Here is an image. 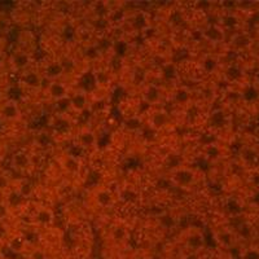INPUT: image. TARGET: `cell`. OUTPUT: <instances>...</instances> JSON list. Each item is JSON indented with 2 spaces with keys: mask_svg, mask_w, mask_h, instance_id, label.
<instances>
[{
  "mask_svg": "<svg viewBox=\"0 0 259 259\" xmlns=\"http://www.w3.org/2000/svg\"><path fill=\"white\" fill-rule=\"evenodd\" d=\"M6 245L9 250L13 251V253L26 254L32 244L29 241V239L22 231H15L8 239V241L6 242Z\"/></svg>",
  "mask_w": 259,
  "mask_h": 259,
  "instance_id": "obj_21",
  "label": "cell"
},
{
  "mask_svg": "<svg viewBox=\"0 0 259 259\" xmlns=\"http://www.w3.org/2000/svg\"><path fill=\"white\" fill-rule=\"evenodd\" d=\"M13 212L3 197H0V222H12Z\"/></svg>",
  "mask_w": 259,
  "mask_h": 259,
  "instance_id": "obj_27",
  "label": "cell"
},
{
  "mask_svg": "<svg viewBox=\"0 0 259 259\" xmlns=\"http://www.w3.org/2000/svg\"><path fill=\"white\" fill-rule=\"evenodd\" d=\"M251 182H253L254 186L259 187V172H255V174L253 175V179H251Z\"/></svg>",
  "mask_w": 259,
  "mask_h": 259,
  "instance_id": "obj_38",
  "label": "cell"
},
{
  "mask_svg": "<svg viewBox=\"0 0 259 259\" xmlns=\"http://www.w3.org/2000/svg\"><path fill=\"white\" fill-rule=\"evenodd\" d=\"M241 97L247 103H251V101H254L258 97V90L254 85H247V87H245Z\"/></svg>",
  "mask_w": 259,
  "mask_h": 259,
  "instance_id": "obj_31",
  "label": "cell"
},
{
  "mask_svg": "<svg viewBox=\"0 0 259 259\" xmlns=\"http://www.w3.org/2000/svg\"><path fill=\"white\" fill-rule=\"evenodd\" d=\"M68 113L78 122L83 115L90 114L92 103H94V92L80 84H75L68 97Z\"/></svg>",
  "mask_w": 259,
  "mask_h": 259,
  "instance_id": "obj_7",
  "label": "cell"
},
{
  "mask_svg": "<svg viewBox=\"0 0 259 259\" xmlns=\"http://www.w3.org/2000/svg\"><path fill=\"white\" fill-rule=\"evenodd\" d=\"M227 210L231 214L239 215L241 212V206H240V203L236 200H228V202H227Z\"/></svg>",
  "mask_w": 259,
  "mask_h": 259,
  "instance_id": "obj_32",
  "label": "cell"
},
{
  "mask_svg": "<svg viewBox=\"0 0 259 259\" xmlns=\"http://www.w3.org/2000/svg\"><path fill=\"white\" fill-rule=\"evenodd\" d=\"M215 22L222 27L226 32L233 31L239 25V18L236 17L233 13H224L222 16L215 15Z\"/></svg>",
  "mask_w": 259,
  "mask_h": 259,
  "instance_id": "obj_25",
  "label": "cell"
},
{
  "mask_svg": "<svg viewBox=\"0 0 259 259\" xmlns=\"http://www.w3.org/2000/svg\"><path fill=\"white\" fill-rule=\"evenodd\" d=\"M26 255L29 259H50L48 250L40 245H31Z\"/></svg>",
  "mask_w": 259,
  "mask_h": 259,
  "instance_id": "obj_26",
  "label": "cell"
},
{
  "mask_svg": "<svg viewBox=\"0 0 259 259\" xmlns=\"http://www.w3.org/2000/svg\"><path fill=\"white\" fill-rule=\"evenodd\" d=\"M130 259H150V256L148 254L143 253V251H139V253H135Z\"/></svg>",
  "mask_w": 259,
  "mask_h": 259,
  "instance_id": "obj_37",
  "label": "cell"
},
{
  "mask_svg": "<svg viewBox=\"0 0 259 259\" xmlns=\"http://www.w3.org/2000/svg\"><path fill=\"white\" fill-rule=\"evenodd\" d=\"M35 55L36 52L16 46L12 52L7 55V71L15 74V75H20L27 69L38 64Z\"/></svg>",
  "mask_w": 259,
  "mask_h": 259,
  "instance_id": "obj_13",
  "label": "cell"
},
{
  "mask_svg": "<svg viewBox=\"0 0 259 259\" xmlns=\"http://www.w3.org/2000/svg\"><path fill=\"white\" fill-rule=\"evenodd\" d=\"M203 41L205 45H219L221 41L226 40L227 32L215 22V15L207 17L202 24Z\"/></svg>",
  "mask_w": 259,
  "mask_h": 259,
  "instance_id": "obj_18",
  "label": "cell"
},
{
  "mask_svg": "<svg viewBox=\"0 0 259 259\" xmlns=\"http://www.w3.org/2000/svg\"><path fill=\"white\" fill-rule=\"evenodd\" d=\"M85 157L73 150H62L57 156L56 162L59 171L69 179H83L85 174Z\"/></svg>",
  "mask_w": 259,
  "mask_h": 259,
  "instance_id": "obj_8",
  "label": "cell"
},
{
  "mask_svg": "<svg viewBox=\"0 0 259 259\" xmlns=\"http://www.w3.org/2000/svg\"><path fill=\"white\" fill-rule=\"evenodd\" d=\"M244 259H259V253L255 250H249L244 254Z\"/></svg>",
  "mask_w": 259,
  "mask_h": 259,
  "instance_id": "obj_36",
  "label": "cell"
},
{
  "mask_svg": "<svg viewBox=\"0 0 259 259\" xmlns=\"http://www.w3.org/2000/svg\"><path fill=\"white\" fill-rule=\"evenodd\" d=\"M115 194L118 206L124 209L138 207L143 203V192L131 183H122L115 187Z\"/></svg>",
  "mask_w": 259,
  "mask_h": 259,
  "instance_id": "obj_16",
  "label": "cell"
},
{
  "mask_svg": "<svg viewBox=\"0 0 259 259\" xmlns=\"http://www.w3.org/2000/svg\"><path fill=\"white\" fill-rule=\"evenodd\" d=\"M69 145L77 148L87 158L100 149V134L90 122L78 123Z\"/></svg>",
  "mask_w": 259,
  "mask_h": 259,
  "instance_id": "obj_3",
  "label": "cell"
},
{
  "mask_svg": "<svg viewBox=\"0 0 259 259\" xmlns=\"http://www.w3.org/2000/svg\"><path fill=\"white\" fill-rule=\"evenodd\" d=\"M232 45L233 47L239 48V50L240 48H246L247 46L250 45V38H249V35L244 34V32H240V34L233 35Z\"/></svg>",
  "mask_w": 259,
  "mask_h": 259,
  "instance_id": "obj_30",
  "label": "cell"
},
{
  "mask_svg": "<svg viewBox=\"0 0 259 259\" xmlns=\"http://www.w3.org/2000/svg\"><path fill=\"white\" fill-rule=\"evenodd\" d=\"M7 70V53L6 48L0 47V73Z\"/></svg>",
  "mask_w": 259,
  "mask_h": 259,
  "instance_id": "obj_33",
  "label": "cell"
},
{
  "mask_svg": "<svg viewBox=\"0 0 259 259\" xmlns=\"http://www.w3.org/2000/svg\"><path fill=\"white\" fill-rule=\"evenodd\" d=\"M22 217H26L27 227L35 232L53 230L57 223V212L52 205L38 201H32Z\"/></svg>",
  "mask_w": 259,
  "mask_h": 259,
  "instance_id": "obj_2",
  "label": "cell"
},
{
  "mask_svg": "<svg viewBox=\"0 0 259 259\" xmlns=\"http://www.w3.org/2000/svg\"><path fill=\"white\" fill-rule=\"evenodd\" d=\"M75 84L68 79L46 80L45 89L41 92V99L48 106H55L68 100L69 95Z\"/></svg>",
  "mask_w": 259,
  "mask_h": 259,
  "instance_id": "obj_12",
  "label": "cell"
},
{
  "mask_svg": "<svg viewBox=\"0 0 259 259\" xmlns=\"http://www.w3.org/2000/svg\"><path fill=\"white\" fill-rule=\"evenodd\" d=\"M25 109L20 100L6 97L0 100V123L6 126H16L24 121Z\"/></svg>",
  "mask_w": 259,
  "mask_h": 259,
  "instance_id": "obj_15",
  "label": "cell"
},
{
  "mask_svg": "<svg viewBox=\"0 0 259 259\" xmlns=\"http://www.w3.org/2000/svg\"><path fill=\"white\" fill-rule=\"evenodd\" d=\"M253 201H254V202H255V203H259V192H256V193L254 194Z\"/></svg>",
  "mask_w": 259,
  "mask_h": 259,
  "instance_id": "obj_39",
  "label": "cell"
},
{
  "mask_svg": "<svg viewBox=\"0 0 259 259\" xmlns=\"http://www.w3.org/2000/svg\"><path fill=\"white\" fill-rule=\"evenodd\" d=\"M218 239H219V241H222L223 244H226V245L231 244V233L218 232Z\"/></svg>",
  "mask_w": 259,
  "mask_h": 259,
  "instance_id": "obj_34",
  "label": "cell"
},
{
  "mask_svg": "<svg viewBox=\"0 0 259 259\" xmlns=\"http://www.w3.org/2000/svg\"><path fill=\"white\" fill-rule=\"evenodd\" d=\"M255 78H256V82H258V83H259V71H258V73H256Z\"/></svg>",
  "mask_w": 259,
  "mask_h": 259,
  "instance_id": "obj_40",
  "label": "cell"
},
{
  "mask_svg": "<svg viewBox=\"0 0 259 259\" xmlns=\"http://www.w3.org/2000/svg\"><path fill=\"white\" fill-rule=\"evenodd\" d=\"M219 68V59L215 55H210V53H205L200 59L194 60V71L197 75V71H200L203 75H211L215 71L218 70Z\"/></svg>",
  "mask_w": 259,
  "mask_h": 259,
  "instance_id": "obj_20",
  "label": "cell"
},
{
  "mask_svg": "<svg viewBox=\"0 0 259 259\" xmlns=\"http://www.w3.org/2000/svg\"><path fill=\"white\" fill-rule=\"evenodd\" d=\"M222 8L224 9H233L237 7V2H233V0H224V2H222Z\"/></svg>",
  "mask_w": 259,
  "mask_h": 259,
  "instance_id": "obj_35",
  "label": "cell"
},
{
  "mask_svg": "<svg viewBox=\"0 0 259 259\" xmlns=\"http://www.w3.org/2000/svg\"><path fill=\"white\" fill-rule=\"evenodd\" d=\"M0 259H2V258H0Z\"/></svg>",
  "mask_w": 259,
  "mask_h": 259,
  "instance_id": "obj_42",
  "label": "cell"
},
{
  "mask_svg": "<svg viewBox=\"0 0 259 259\" xmlns=\"http://www.w3.org/2000/svg\"><path fill=\"white\" fill-rule=\"evenodd\" d=\"M205 124L210 130H222L227 124V115L224 113L223 108H212L207 112L206 118H205Z\"/></svg>",
  "mask_w": 259,
  "mask_h": 259,
  "instance_id": "obj_22",
  "label": "cell"
},
{
  "mask_svg": "<svg viewBox=\"0 0 259 259\" xmlns=\"http://www.w3.org/2000/svg\"><path fill=\"white\" fill-rule=\"evenodd\" d=\"M242 75H244V70H242V68L240 65L236 64V61L228 62L226 70H224V75L223 78H222V80L226 82L227 84H230V83L233 82H239L242 78Z\"/></svg>",
  "mask_w": 259,
  "mask_h": 259,
  "instance_id": "obj_24",
  "label": "cell"
},
{
  "mask_svg": "<svg viewBox=\"0 0 259 259\" xmlns=\"http://www.w3.org/2000/svg\"><path fill=\"white\" fill-rule=\"evenodd\" d=\"M89 198L92 206L101 212H110L118 206L115 187L104 182L89 189Z\"/></svg>",
  "mask_w": 259,
  "mask_h": 259,
  "instance_id": "obj_9",
  "label": "cell"
},
{
  "mask_svg": "<svg viewBox=\"0 0 259 259\" xmlns=\"http://www.w3.org/2000/svg\"><path fill=\"white\" fill-rule=\"evenodd\" d=\"M90 74H91L95 95L109 94L118 79L117 75L106 66L105 62H101L90 69Z\"/></svg>",
  "mask_w": 259,
  "mask_h": 259,
  "instance_id": "obj_14",
  "label": "cell"
},
{
  "mask_svg": "<svg viewBox=\"0 0 259 259\" xmlns=\"http://www.w3.org/2000/svg\"><path fill=\"white\" fill-rule=\"evenodd\" d=\"M239 154H241L245 162L250 163V165H256L258 154H256V152L253 149V148H247V149H245V148L242 147L241 150L239 152Z\"/></svg>",
  "mask_w": 259,
  "mask_h": 259,
  "instance_id": "obj_29",
  "label": "cell"
},
{
  "mask_svg": "<svg viewBox=\"0 0 259 259\" xmlns=\"http://www.w3.org/2000/svg\"><path fill=\"white\" fill-rule=\"evenodd\" d=\"M182 239L184 246H186L188 250L193 251V253H197V251L201 250V249L205 246V244H206L205 233H203V231L197 226L186 227V228L182 231Z\"/></svg>",
  "mask_w": 259,
  "mask_h": 259,
  "instance_id": "obj_17",
  "label": "cell"
},
{
  "mask_svg": "<svg viewBox=\"0 0 259 259\" xmlns=\"http://www.w3.org/2000/svg\"><path fill=\"white\" fill-rule=\"evenodd\" d=\"M207 112L205 113L201 106L200 100L197 99V101L194 104H192L189 108H187L186 110H183L180 113V118H182L183 126L187 127V128H197V124L202 121V117L206 118Z\"/></svg>",
  "mask_w": 259,
  "mask_h": 259,
  "instance_id": "obj_19",
  "label": "cell"
},
{
  "mask_svg": "<svg viewBox=\"0 0 259 259\" xmlns=\"http://www.w3.org/2000/svg\"><path fill=\"white\" fill-rule=\"evenodd\" d=\"M203 172L205 171L201 170L198 166L184 162V163L167 171L165 174L167 175L174 191L192 193L197 189V186L200 184V177Z\"/></svg>",
  "mask_w": 259,
  "mask_h": 259,
  "instance_id": "obj_1",
  "label": "cell"
},
{
  "mask_svg": "<svg viewBox=\"0 0 259 259\" xmlns=\"http://www.w3.org/2000/svg\"><path fill=\"white\" fill-rule=\"evenodd\" d=\"M9 172L16 178H29L35 168V154L29 148H17L9 156Z\"/></svg>",
  "mask_w": 259,
  "mask_h": 259,
  "instance_id": "obj_10",
  "label": "cell"
},
{
  "mask_svg": "<svg viewBox=\"0 0 259 259\" xmlns=\"http://www.w3.org/2000/svg\"><path fill=\"white\" fill-rule=\"evenodd\" d=\"M167 87L156 79L150 71V79L142 85L136 92L139 100L147 104L149 108H158V106H167Z\"/></svg>",
  "mask_w": 259,
  "mask_h": 259,
  "instance_id": "obj_6",
  "label": "cell"
},
{
  "mask_svg": "<svg viewBox=\"0 0 259 259\" xmlns=\"http://www.w3.org/2000/svg\"><path fill=\"white\" fill-rule=\"evenodd\" d=\"M256 165L259 166V157H258V161H256Z\"/></svg>",
  "mask_w": 259,
  "mask_h": 259,
  "instance_id": "obj_41",
  "label": "cell"
},
{
  "mask_svg": "<svg viewBox=\"0 0 259 259\" xmlns=\"http://www.w3.org/2000/svg\"><path fill=\"white\" fill-rule=\"evenodd\" d=\"M197 101V90L196 85L187 82H180L171 85L167 90V108L172 112L182 113L187 108Z\"/></svg>",
  "mask_w": 259,
  "mask_h": 259,
  "instance_id": "obj_4",
  "label": "cell"
},
{
  "mask_svg": "<svg viewBox=\"0 0 259 259\" xmlns=\"http://www.w3.org/2000/svg\"><path fill=\"white\" fill-rule=\"evenodd\" d=\"M13 232L15 230L12 228L11 222H0V242L6 244Z\"/></svg>",
  "mask_w": 259,
  "mask_h": 259,
  "instance_id": "obj_28",
  "label": "cell"
},
{
  "mask_svg": "<svg viewBox=\"0 0 259 259\" xmlns=\"http://www.w3.org/2000/svg\"><path fill=\"white\" fill-rule=\"evenodd\" d=\"M142 121L143 126L152 130L157 135L162 136L174 127L175 114L167 106H158V108H152L143 117Z\"/></svg>",
  "mask_w": 259,
  "mask_h": 259,
  "instance_id": "obj_5",
  "label": "cell"
},
{
  "mask_svg": "<svg viewBox=\"0 0 259 259\" xmlns=\"http://www.w3.org/2000/svg\"><path fill=\"white\" fill-rule=\"evenodd\" d=\"M17 83L20 87V91L22 92L24 96H41V92L45 89L46 79L43 77L39 65L36 64L35 66L27 69L22 74L17 75Z\"/></svg>",
  "mask_w": 259,
  "mask_h": 259,
  "instance_id": "obj_11",
  "label": "cell"
},
{
  "mask_svg": "<svg viewBox=\"0 0 259 259\" xmlns=\"http://www.w3.org/2000/svg\"><path fill=\"white\" fill-rule=\"evenodd\" d=\"M109 235L114 241L124 242L130 237V230L124 222L117 221L113 222L112 226L109 227Z\"/></svg>",
  "mask_w": 259,
  "mask_h": 259,
  "instance_id": "obj_23",
  "label": "cell"
}]
</instances>
